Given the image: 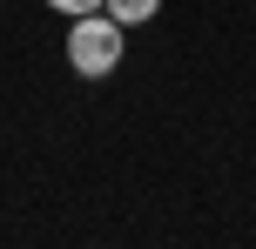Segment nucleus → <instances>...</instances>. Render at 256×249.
Segmentation results:
<instances>
[{"label": "nucleus", "instance_id": "1", "mask_svg": "<svg viewBox=\"0 0 256 249\" xmlns=\"http://www.w3.org/2000/svg\"><path fill=\"white\" fill-rule=\"evenodd\" d=\"M122 34L128 27H115L108 13H81L74 27H68V67H74L81 81H102L122 67Z\"/></svg>", "mask_w": 256, "mask_h": 249}, {"label": "nucleus", "instance_id": "2", "mask_svg": "<svg viewBox=\"0 0 256 249\" xmlns=\"http://www.w3.org/2000/svg\"><path fill=\"white\" fill-rule=\"evenodd\" d=\"M102 13H108L115 27H142V20L162 13V0H102Z\"/></svg>", "mask_w": 256, "mask_h": 249}, {"label": "nucleus", "instance_id": "3", "mask_svg": "<svg viewBox=\"0 0 256 249\" xmlns=\"http://www.w3.org/2000/svg\"><path fill=\"white\" fill-rule=\"evenodd\" d=\"M48 7H61V13H74V20H81V13H102V0H48Z\"/></svg>", "mask_w": 256, "mask_h": 249}]
</instances>
